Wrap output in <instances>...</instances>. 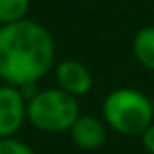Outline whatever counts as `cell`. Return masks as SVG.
I'll return each instance as SVG.
<instances>
[{"label": "cell", "mask_w": 154, "mask_h": 154, "mask_svg": "<svg viewBox=\"0 0 154 154\" xmlns=\"http://www.w3.org/2000/svg\"><path fill=\"white\" fill-rule=\"evenodd\" d=\"M139 139H140V144H143L144 150H146L148 154H154V121L148 125L146 131H144Z\"/></svg>", "instance_id": "10"}, {"label": "cell", "mask_w": 154, "mask_h": 154, "mask_svg": "<svg viewBox=\"0 0 154 154\" xmlns=\"http://www.w3.org/2000/svg\"><path fill=\"white\" fill-rule=\"evenodd\" d=\"M102 119L109 131L121 137H140L154 121V103L137 88H115L103 98Z\"/></svg>", "instance_id": "2"}, {"label": "cell", "mask_w": 154, "mask_h": 154, "mask_svg": "<svg viewBox=\"0 0 154 154\" xmlns=\"http://www.w3.org/2000/svg\"><path fill=\"white\" fill-rule=\"evenodd\" d=\"M80 115L78 98L66 94L59 86L39 88L31 100H27V121L33 129L47 135L68 133Z\"/></svg>", "instance_id": "3"}, {"label": "cell", "mask_w": 154, "mask_h": 154, "mask_svg": "<svg viewBox=\"0 0 154 154\" xmlns=\"http://www.w3.org/2000/svg\"><path fill=\"white\" fill-rule=\"evenodd\" d=\"M57 86L74 98H84L94 90V74L92 70L76 59H64L55 64Z\"/></svg>", "instance_id": "5"}, {"label": "cell", "mask_w": 154, "mask_h": 154, "mask_svg": "<svg viewBox=\"0 0 154 154\" xmlns=\"http://www.w3.org/2000/svg\"><path fill=\"white\" fill-rule=\"evenodd\" d=\"M0 154H35V152L27 143L16 139V137H8V139H0Z\"/></svg>", "instance_id": "9"}, {"label": "cell", "mask_w": 154, "mask_h": 154, "mask_svg": "<svg viewBox=\"0 0 154 154\" xmlns=\"http://www.w3.org/2000/svg\"><path fill=\"white\" fill-rule=\"evenodd\" d=\"M31 0H0V26L16 23L27 18Z\"/></svg>", "instance_id": "8"}, {"label": "cell", "mask_w": 154, "mask_h": 154, "mask_svg": "<svg viewBox=\"0 0 154 154\" xmlns=\"http://www.w3.org/2000/svg\"><path fill=\"white\" fill-rule=\"evenodd\" d=\"M70 143L84 152L100 150L107 143V125L102 117L80 113L78 119L68 129Z\"/></svg>", "instance_id": "6"}, {"label": "cell", "mask_w": 154, "mask_h": 154, "mask_svg": "<svg viewBox=\"0 0 154 154\" xmlns=\"http://www.w3.org/2000/svg\"><path fill=\"white\" fill-rule=\"evenodd\" d=\"M55 37L43 23L22 20L0 26V80L10 86L39 84L55 68Z\"/></svg>", "instance_id": "1"}, {"label": "cell", "mask_w": 154, "mask_h": 154, "mask_svg": "<svg viewBox=\"0 0 154 154\" xmlns=\"http://www.w3.org/2000/svg\"><path fill=\"white\" fill-rule=\"evenodd\" d=\"M27 121V100L20 88L0 84V139L16 137Z\"/></svg>", "instance_id": "4"}, {"label": "cell", "mask_w": 154, "mask_h": 154, "mask_svg": "<svg viewBox=\"0 0 154 154\" xmlns=\"http://www.w3.org/2000/svg\"><path fill=\"white\" fill-rule=\"evenodd\" d=\"M131 49L137 63L154 72V26H144L133 35Z\"/></svg>", "instance_id": "7"}]
</instances>
